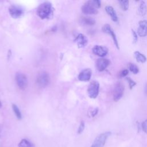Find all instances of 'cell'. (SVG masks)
Returning <instances> with one entry per match:
<instances>
[{
  "instance_id": "cell-31",
  "label": "cell",
  "mask_w": 147,
  "mask_h": 147,
  "mask_svg": "<svg viewBox=\"0 0 147 147\" xmlns=\"http://www.w3.org/2000/svg\"><path fill=\"white\" fill-rule=\"evenodd\" d=\"M2 107V103H1V100H0V108Z\"/></svg>"
},
{
  "instance_id": "cell-24",
  "label": "cell",
  "mask_w": 147,
  "mask_h": 147,
  "mask_svg": "<svg viewBox=\"0 0 147 147\" xmlns=\"http://www.w3.org/2000/svg\"><path fill=\"white\" fill-rule=\"evenodd\" d=\"M126 80L127 81L128 83H129V88L130 89H132L136 85V82L135 81H134L133 80H132L129 77H127L126 78Z\"/></svg>"
},
{
  "instance_id": "cell-9",
  "label": "cell",
  "mask_w": 147,
  "mask_h": 147,
  "mask_svg": "<svg viewBox=\"0 0 147 147\" xmlns=\"http://www.w3.org/2000/svg\"><path fill=\"white\" fill-rule=\"evenodd\" d=\"M92 51L95 55L100 57L101 58H103V57L106 56L109 52L108 48L107 47L103 45H95L92 48Z\"/></svg>"
},
{
  "instance_id": "cell-18",
  "label": "cell",
  "mask_w": 147,
  "mask_h": 147,
  "mask_svg": "<svg viewBox=\"0 0 147 147\" xmlns=\"http://www.w3.org/2000/svg\"><path fill=\"white\" fill-rule=\"evenodd\" d=\"M146 11H147V9H146V3L144 1H141L138 7V13L141 16H144L146 14Z\"/></svg>"
},
{
  "instance_id": "cell-16",
  "label": "cell",
  "mask_w": 147,
  "mask_h": 147,
  "mask_svg": "<svg viewBox=\"0 0 147 147\" xmlns=\"http://www.w3.org/2000/svg\"><path fill=\"white\" fill-rule=\"evenodd\" d=\"M80 22L82 24L88 26H92L96 23L95 20L94 18L88 17H82L80 19Z\"/></svg>"
},
{
  "instance_id": "cell-20",
  "label": "cell",
  "mask_w": 147,
  "mask_h": 147,
  "mask_svg": "<svg viewBox=\"0 0 147 147\" xmlns=\"http://www.w3.org/2000/svg\"><path fill=\"white\" fill-rule=\"evenodd\" d=\"M18 147H33V145L26 139H22L18 144Z\"/></svg>"
},
{
  "instance_id": "cell-27",
  "label": "cell",
  "mask_w": 147,
  "mask_h": 147,
  "mask_svg": "<svg viewBox=\"0 0 147 147\" xmlns=\"http://www.w3.org/2000/svg\"><path fill=\"white\" fill-rule=\"evenodd\" d=\"M132 32V34H133V43H136L138 41V34L134 30H131Z\"/></svg>"
},
{
  "instance_id": "cell-12",
  "label": "cell",
  "mask_w": 147,
  "mask_h": 147,
  "mask_svg": "<svg viewBox=\"0 0 147 147\" xmlns=\"http://www.w3.org/2000/svg\"><path fill=\"white\" fill-rule=\"evenodd\" d=\"M91 75L92 70L90 68H86L79 73L78 79L82 82H87L91 79Z\"/></svg>"
},
{
  "instance_id": "cell-5",
  "label": "cell",
  "mask_w": 147,
  "mask_h": 147,
  "mask_svg": "<svg viewBox=\"0 0 147 147\" xmlns=\"http://www.w3.org/2000/svg\"><path fill=\"white\" fill-rule=\"evenodd\" d=\"M124 92V86L121 82H117L113 90V99L115 102L118 101L123 96Z\"/></svg>"
},
{
  "instance_id": "cell-3",
  "label": "cell",
  "mask_w": 147,
  "mask_h": 147,
  "mask_svg": "<svg viewBox=\"0 0 147 147\" xmlns=\"http://www.w3.org/2000/svg\"><path fill=\"white\" fill-rule=\"evenodd\" d=\"M110 134L111 133L109 131H106L99 134L96 137L91 147H103Z\"/></svg>"
},
{
  "instance_id": "cell-13",
  "label": "cell",
  "mask_w": 147,
  "mask_h": 147,
  "mask_svg": "<svg viewBox=\"0 0 147 147\" xmlns=\"http://www.w3.org/2000/svg\"><path fill=\"white\" fill-rule=\"evenodd\" d=\"M138 28L137 29L138 34L141 37L147 36V21L141 20L138 22Z\"/></svg>"
},
{
  "instance_id": "cell-2",
  "label": "cell",
  "mask_w": 147,
  "mask_h": 147,
  "mask_svg": "<svg viewBox=\"0 0 147 147\" xmlns=\"http://www.w3.org/2000/svg\"><path fill=\"white\" fill-rule=\"evenodd\" d=\"M49 82V76L46 71L40 72L36 78V83L38 87L44 88L47 87Z\"/></svg>"
},
{
  "instance_id": "cell-8",
  "label": "cell",
  "mask_w": 147,
  "mask_h": 147,
  "mask_svg": "<svg viewBox=\"0 0 147 147\" xmlns=\"http://www.w3.org/2000/svg\"><path fill=\"white\" fill-rule=\"evenodd\" d=\"M10 15L14 18H18L22 16L24 13V10L22 8L18 6L11 5L9 9Z\"/></svg>"
},
{
  "instance_id": "cell-25",
  "label": "cell",
  "mask_w": 147,
  "mask_h": 147,
  "mask_svg": "<svg viewBox=\"0 0 147 147\" xmlns=\"http://www.w3.org/2000/svg\"><path fill=\"white\" fill-rule=\"evenodd\" d=\"M84 127H85V124H84V122L83 121H82L79 125V126L78 127V134H80L83 132V131L84 130Z\"/></svg>"
},
{
  "instance_id": "cell-28",
  "label": "cell",
  "mask_w": 147,
  "mask_h": 147,
  "mask_svg": "<svg viewBox=\"0 0 147 147\" xmlns=\"http://www.w3.org/2000/svg\"><path fill=\"white\" fill-rule=\"evenodd\" d=\"M142 128L144 131L147 134V119L144 121L142 123Z\"/></svg>"
},
{
  "instance_id": "cell-17",
  "label": "cell",
  "mask_w": 147,
  "mask_h": 147,
  "mask_svg": "<svg viewBox=\"0 0 147 147\" xmlns=\"http://www.w3.org/2000/svg\"><path fill=\"white\" fill-rule=\"evenodd\" d=\"M134 56L135 59H136V60L138 62L144 63L146 62L147 60L145 56L138 51H135L134 52Z\"/></svg>"
},
{
  "instance_id": "cell-14",
  "label": "cell",
  "mask_w": 147,
  "mask_h": 147,
  "mask_svg": "<svg viewBox=\"0 0 147 147\" xmlns=\"http://www.w3.org/2000/svg\"><path fill=\"white\" fill-rule=\"evenodd\" d=\"M75 42L76 43L79 48H83L86 47L88 43L87 37L82 33H79L75 38Z\"/></svg>"
},
{
  "instance_id": "cell-1",
  "label": "cell",
  "mask_w": 147,
  "mask_h": 147,
  "mask_svg": "<svg viewBox=\"0 0 147 147\" xmlns=\"http://www.w3.org/2000/svg\"><path fill=\"white\" fill-rule=\"evenodd\" d=\"M52 12V6L49 2H44L37 7V14L41 19L48 18Z\"/></svg>"
},
{
  "instance_id": "cell-4",
  "label": "cell",
  "mask_w": 147,
  "mask_h": 147,
  "mask_svg": "<svg viewBox=\"0 0 147 147\" xmlns=\"http://www.w3.org/2000/svg\"><path fill=\"white\" fill-rule=\"evenodd\" d=\"M99 83L98 82L94 80L92 81L88 85L87 88V93L90 98L95 99L99 94Z\"/></svg>"
},
{
  "instance_id": "cell-22",
  "label": "cell",
  "mask_w": 147,
  "mask_h": 147,
  "mask_svg": "<svg viewBox=\"0 0 147 147\" xmlns=\"http://www.w3.org/2000/svg\"><path fill=\"white\" fill-rule=\"evenodd\" d=\"M129 69L134 74H137L139 72V68L138 66L134 63L129 64Z\"/></svg>"
},
{
  "instance_id": "cell-7",
  "label": "cell",
  "mask_w": 147,
  "mask_h": 147,
  "mask_svg": "<svg viewBox=\"0 0 147 147\" xmlns=\"http://www.w3.org/2000/svg\"><path fill=\"white\" fill-rule=\"evenodd\" d=\"M102 31L105 33H107L108 34H109L110 36H111L113 41H114V43L115 44V46L117 47V49H119V45H118V42L117 38V36L116 34L115 33V32H114V30H113V29L111 28V27L110 26V25L109 24H105L103 26L102 29Z\"/></svg>"
},
{
  "instance_id": "cell-30",
  "label": "cell",
  "mask_w": 147,
  "mask_h": 147,
  "mask_svg": "<svg viewBox=\"0 0 147 147\" xmlns=\"http://www.w3.org/2000/svg\"><path fill=\"white\" fill-rule=\"evenodd\" d=\"M144 91H145V93L146 95L147 96V83L145 84V89H144Z\"/></svg>"
},
{
  "instance_id": "cell-26",
  "label": "cell",
  "mask_w": 147,
  "mask_h": 147,
  "mask_svg": "<svg viewBox=\"0 0 147 147\" xmlns=\"http://www.w3.org/2000/svg\"><path fill=\"white\" fill-rule=\"evenodd\" d=\"M129 74V70L127 69H125L122 70L119 74V76L120 78H123V77H125L126 75H127Z\"/></svg>"
},
{
  "instance_id": "cell-11",
  "label": "cell",
  "mask_w": 147,
  "mask_h": 147,
  "mask_svg": "<svg viewBox=\"0 0 147 147\" xmlns=\"http://www.w3.org/2000/svg\"><path fill=\"white\" fill-rule=\"evenodd\" d=\"M110 64V60L105 58H99L96 61V67L99 71H103Z\"/></svg>"
},
{
  "instance_id": "cell-21",
  "label": "cell",
  "mask_w": 147,
  "mask_h": 147,
  "mask_svg": "<svg viewBox=\"0 0 147 147\" xmlns=\"http://www.w3.org/2000/svg\"><path fill=\"white\" fill-rule=\"evenodd\" d=\"M12 109L13 110V111H14L16 117L18 119H21L22 118V114H21V112L20 111L18 107L16 105L13 104L12 105Z\"/></svg>"
},
{
  "instance_id": "cell-29",
  "label": "cell",
  "mask_w": 147,
  "mask_h": 147,
  "mask_svg": "<svg viewBox=\"0 0 147 147\" xmlns=\"http://www.w3.org/2000/svg\"><path fill=\"white\" fill-rule=\"evenodd\" d=\"M98 108L94 109L91 111V116H92V117L95 116V115L98 114Z\"/></svg>"
},
{
  "instance_id": "cell-23",
  "label": "cell",
  "mask_w": 147,
  "mask_h": 147,
  "mask_svg": "<svg viewBox=\"0 0 147 147\" xmlns=\"http://www.w3.org/2000/svg\"><path fill=\"white\" fill-rule=\"evenodd\" d=\"M88 2L96 9L99 8L101 6V2L99 0H91Z\"/></svg>"
},
{
  "instance_id": "cell-15",
  "label": "cell",
  "mask_w": 147,
  "mask_h": 147,
  "mask_svg": "<svg viewBox=\"0 0 147 147\" xmlns=\"http://www.w3.org/2000/svg\"><path fill=\"white\" fill-rule=\"evenodd\" d=\"M105 10L106 13L109 14V16H110L111 20L114 22H117L118 21V17L116 14L115 11L114 10V8L111 6H107L105 7Z\"/></svg>"
},
{
  "instance_id": "cell-10",
  "label": "cell",
  "mask_w": 147,
  "mask_h": 147,
  "mask_svg": "<svg viewBox=\"0 0 147 147\" xmlns=\"http://www.w3.org/2000/svg\"><path fill=\"white\" fill-rule=\"evenodd\" d=\"M82 11L85 14H96L98 11L97 9L91 5L88 1L82 6Z\"/></svg>"
},
{
  "instance_id": "cell-19",
  "label": "cell",
  "mask_w": 147,
  "mask_h": 147,
  "mask_svg": "<svg viewBox=\"0 0 147 147\" xmlns=\"http://www.w3.org/2000/svg\"><path fill=\"white\" fill-rule=\"evenodd\" d=\"M118 2L123 11L127 10L129 6V2L128 0H119L118 1Z\"/></svg>"
},
{
  "instance_id": "cell-6",
  "label": "cell",
  "mask_w": 147,
  "mask_h": 147,
  "mask_svg": "<svg viewBox=\"0 0 147 147\" xmlns=\"http://www.w3.org/2000/svg\"><path fill=\"white\" fill-rule=\"evenodd\" d=\"M16 81L17 86L21 90H25L28 86V79L25 74L18 72L16 75Z\"/></svg>"
}]
</instances>
